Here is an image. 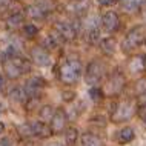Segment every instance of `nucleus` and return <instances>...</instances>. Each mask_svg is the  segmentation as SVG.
<instances>
[{
    "instance_id": "1",
    "label": "nucleus",
    "mask_w": 146,
    "mask_h": 146,
    "mask_svg": "<svg viewBox=\"0 0 146 146\" xmlns=\"http://www.w3.org/2000/svg\"><path fill=\"white\" fill-rule=\"evenodd\" d=\"M82 74V65L78 60H66L60 66V78L65 83H76Z\"/></svg>"
},
{
    "instance_id": "2",
    "label": "nucleus",
    "mask_w": 146,
    "mask_h": 146,
    "mask_svg": "<svg viewBox=\"0 0 146 146\" xmlns=\"http://www.w3.org/2000/svg\"><path fill=\"white\" fill-rule=\"evenodd\" d=\"M3 71L9 78H19L25 71H29V65L20 57H9L3 62Z\"/></svg>"
},
{
    "instance_id": "3",
    "label": "nucleus",
    "mask_w": 146,
    "mask_h": 146,
    "mask_svg": "<svg viewBox=\"0 0 146 146\" xmlns=\"http://www.w3.org/2000/svg\"><path fill=\"white\" fill-rule=\"evenodd\" d=\"M146 42V31L141 26H135L126 35L125 42H123V49L125 51H131L137 46H140L141 43Z\"/></svg>"
},
{
    "instance_id": "4",
    "label": "nucleus",
    "mask_w": 146,
    "mask_h": 146,
    "mask_svg": "<svg viewBox=\"0 0 146 146\" xmlns=\"http://www.w3.org/2000/svg\"><path fill=\"white\" fill-rule=\"evenodd\" d=\"M103 72H105V68L100 62L97 60L91 62L88 68H86V82L89 85H97L102 80V77H103Z\"/></svg>"
},
{
    "instance_id": "5",
    "label": "nucleus",
    "mask_w": 146,
    "mask_h": 146,
    "mask_svg": "<svg viewBox=\"0 0 146 146\" xmlns=\"http://www.w3.org/2000/svg\"><path fill=\"white\" fill-rule=\"evenodd\" d=\"M66 123H68V115H66L65 111L58 109L54 114V117L51 118L49 121V128H51V132L52 134H60L63 129L66 128Z\"/></svg>"
},
{
    "instance_id": "6",
    "label": "nucleus",
    "mask_w": 146,
    "mask_h": 146,
    "mask_svg": "<svg viewBox=\"0 0 146 146\" xmlns=\"http://www.w3.org/2000/svg\"><path fill=\"white\" fill-rule=\"evenodd\" d=\"M56 31L62 38H65V40H72L77 34L76 28L68 22H57L56 23Z\"/></svg>"
},
{
    "instance_id": "7",
    "label": "nucleus",
    "mask_w": 146,
    "mask_h": 146,
    "mask_svg": "<svg viewBox=\"0 0 146 146\" xmlns=\"http://www.w3.org/2000/svg\"><path fill=\"white\" fill-rule=\"evenodd\" d=\"M132 115V103L131 102H123V103H120L117 106L115 112H114L112 118L115 121H121V120H126V118H129Z\"/></svg>"
},
{
    "instance_id": "8",
    "label": "nucleus",
    "mask_w": 146,
    "mask_h": 146,
    "mask_svg": "<svg viewBox=\"0 0 146 146\" xmlns=\"http://www.w3.org/2000/svg\"><path fill=\"white\" fill-rule=\"evenodd\" d=\"M31 57H33L34 63L38 66H49L51 65V57L43 48H34L31 51Z\"/></svg>"
},
{
    "instance_id": "9",
    "label": "nucleus",
    "mask_w": 146,
    "mask_h": 146,
    "mask_svg": "<svg viewBox=\"0 0 146 146\" xmlns=\"http://www.w3.org/2000/svg\"><path fill=\"white\" fill-rule=\"evenodd\" d=\"M29 128H31V134L35 137H48L52 134L49 125H46L45 121H33L29 125Z\"/></svg>"
},
{
    "instance_id": "10",
    "label": "nucleus",
    "mask_w": 146,
    "mask_h": 146,
    "mask_svg": "<svg viewBox=\"0 0 146 146\" xmlns=\"http://www.w3.org/2000/svg\"><path fill=\"white\" fill-rule=\"evenodd\" d=\"M123 85H125V78L121 74H112L111 77H109V80H108V92H111V94H117L118 91H120L121 88H123Z\"/></svg>"
},
{
    "instance_id": "11",
    "label": "nucleus",
    "mask_w": 146,
    "mask_h": 146,
    "mask_svg": "<svg viewBox=\"0 0 146 146\" xmlns=\"http://www.w3.org/2000/svg\"><path fill=\"white\" fill-rule=\"evenodd\" d=\"M102 23H103V28L106 31H109V33H112V31H115L118 28V15L115 13H112V11H109V13H106L103 15V19H102Z\"/></svg>"
},
{
    "instance_id": "12",
    "label": "nucleus",
    "mask_w": 146,
    "mask_h": 146,
    "mask_svg": "<svg viewBox=\"0 0 146 146\" xmlns=\"http://www.w3.org/2000/svg\"><path fill=\"white\" fill-rule=\"evenodd\" d=\"M134 137H135V132H134V129L132 128H129V126H126V128H123L120 132H118V141L120 143H129V141H132L134 140Z\"/></svg>"
},
{
    "instance_id": "13",
    "label": "nucleus",
    "mask_w": 146,
    "mask_h": 146,
    "mask_svg": "<svg viewBox=\"0 0 146 146\" xmlns=\"http://www.w3.org/2000/svg\"><path fill=\"white\" fill-rule=\"evenodd\" d=\"M23 23V14L20 13H13V15H9L6 20V26L9 29H17L19 26H22Z\"/></svg>"
},
{
    "instance_id": "14",
    "label": "nucleus",
    "mask_w": 146,
    "mask_h": 146,
    "mask_svg": "<svg viewBox=\"0 0 146 146\" xmlns=\"http://www.w3.org/2000/svg\"><path fill=\"white\" fill-rule=\"evenodd\" d=\"M100 46H102V51H103L105 54H108V56H112V54L115 52V49H117V43H115V40H114V38H111V37L102 40Z\"/></svg>"
},
{
    "instance_id": "15",
    "label": "nucleus",
    "mask_w": 146,
    "mask_h": 146,
    "mask_svg": "<svg viewBox=\"0 0 146 146\" xmlns=\"http://www.w3.org/2000/svg\"><path fill=\"white\" fill-rule=\"evenodd\" d=\"M80 146H102V140L92 134H83L80 139Z\"/></svg>"
},
{
    "instance_id": "16",
    "label": "nucleus",
    "mask_w": 146,
    "mask_h": 146,
    "mask_svg": "<svg viewBox=\"0 0 146 146\" xmlns=\"http://www.w3.org/2000/svg\"><path fill=\"white\" fill-rule=\"evenodd\" d=\"M26 14L29 15L31 19H34V20H42L43 17H45V13L40 9L38 6H35V5H31V6H28L26 8Z\"/></svg>"
},
{
    "instance_id": "17",
    "label": "nucleus",
    "mask_w": 146,
    "mask_h": 146,
    "mask_svg": "<svg viewBox=\"0 0 146 146\" xmlns=\"http://www.w3.org/2000/svg\"><path fill=\"white\" fill-rule=\"evenodd\" d=\"M77 137H78V131H77L76 128H69L68 131H66V134H65L66 143H68L69 146H74V145H76Z\"/></svg>"
},
{
    "instance_id": "18",
    "label": "nucleus",
    "mask_w": 146,
    "mask_h": 146,
    "mask_svg": "<svg viewBox=\"0 0 146 146\" xmlns=\"http://www.w3.org/2000/svg\"><path fill=\"white\" fill-rule=\"evenodd\" d=\"M9 97H11V100H14V102H22L26 98V91L22 89V88H14L11 91Z\"/></svg>"
},
{
    "instance_id": "19",
    "label": "nucleus",
    "mask_w": 146,
    "mask_h": 146,
    "mask_svg": "<svg viewBox=\"0 0 146 146\" xmlns=\"http://www.w3.org/2000/svg\"><path fill=\"white\" fill-rule=\"evenodd\" d=\"M57 35L58 34H56V35H46V38L43 40V49H52V48H56L57 43H58Z\"/></svg>"
},
{
    "instance_id": "20",
    "label": "nucleus",
    "mask_w": 146,
    "mask_h": 146,
    "mask_svg": "<svg viewBox=\"0 0 146 146\" xmlns=\"http://www.w3.org/2000/svg\"><path fill=\"white\" fill-rule=\"evenodd\" d=\"M54 114H56V111L52 109V106H43V108L40 109V117L43 118V120H49L54 117Z\"/></svg>"
},
{
    "instance_id": "21",
    "label": "nucleus",
    "mask_w": 146,
    "mask_h": 146,
    "mask_svg": "<svg viewBox=\"0 0 146 146\" xmlns=\"http://www.w3.org/2000/svg\"><path fill=\"white\" fill-rule=\"evenodd\" d=\"M129 68H131V71H134V72L143 69V68H145V63H143V60H141V57L134 58V60L131 62V65H129Z\"/></svg>"
},
{
    "instance_id": "22",
    "label": "nucleus",
    "mask_w": 146,
    "mask_h": 146,
    "mask_svg": "<svg viewBox=\"0 0 146 146\" xmlns=\"http://www.w3.org/2000/svg\"><path fill=\"white\" fill-rule=\"evenodd\" d=\"M123 6L128 11H135L140 6V0H123Z\"/></svg>"
},
{
    "instance_id": "23",
    "label": "nucleus",
    "mask_w": 146,
    "mask_h": 146,
    "mask_svg": "<svg viewBox=\"0 0 146 146\" xmlns=\"http://www.w3.org/2000/svg\"><path fill=\"white\" fill-rule=\"evenodd\" d=\"M23 33H25L26 37L33 38V37H35V35H37L38 29H37V26H34V25H25V28H23Z\"/></svg>"
},
{
    "instance_id": "24",
    "label": "nucleus",
    "mask_w": 146,
    "mask_h": 146,
    "mask_svg": "<svg viewBox=\"0 0 146 146\" xmlns=\"http://www.w3.org/2000/svg\"><path fill=\"white\" fill-rule=\"evenodd\" d=\"M135 91L139 94H146V78H140L135 83Z\"/></svg>"
},
{
    "instance_id": "25",
    "label": "nucleus",
    "mask_w": 146,
    "mask_h": 146,
    "mask_svg": "<svg viewBox=\"0 0 146 146\" xmlns=\"http://www.w3.org/2000/svg\"><path fill=\"white\" fill-rule=\"evenodd\" d=\"M89 96L92 100H100V98L103 97V92H102V89H98L94 86V88H91V91H89Z\"/></svg>"
},
{
    "instance_id": "26",
    "label": "nucleus",
    "mask_w": 146,
    "mask_h": 146,
    "mask_svg": "<svg viewBox=\"0 0 146 146\" xmlns=\"http://www.w3.org/2000/svg\"><path fill=\"white\" fill-rule=\"evenodd\" d=\"M89 42H92V43H97L98 42V38H100V31H98V28H94V29H91L89 31Z\"/></svg>"
},
{
    "instance_id": "27",
    "label": "nucleus",
    "mask_w": 146,
    "mask_h": 146,
    "mask_svg": "<svg viewBox=\"0 0 146 146\" xmlns=\"http://www.w3.org/2000/svg\"><path fill=\"white\" fill-rule=\"evenodd\" d=\"M137 114H139V117L141 118V121L146 123V105H140L139 109H137Z\"/></svg>"
},
{
    "instance_id": "28",
    "label": "nucleus",
    "mask_w": 146,
    "mask_h": 146,
    "mask_svg": "<svg viewBox=\"0 0 146 146\" xmlns=\"http://www.w3.org/2000/svg\"><path fill=\"white\" fill-rule=\"evenodd\" d=\"M9 5H11V0H0V11H2V9H6Z\"/></svg>"
},
{
    "instance_id": "29",
    "label": "nucleus",
    "mask_w": 146,
    "mask_h": 146,
    "mask_svg": "<svg viewBox=\"0 0 146 146\" xmlns=\"http://www.w3.org/2000/svg\"><path fill=\"white\" fill-rule=\"evenodd\" d=\"M97 2H98V5H102V6H109L114 3V0H97Z\"/></svg>"
},
{
    "instance_id": "30",
    "label": "nucleus",
    "mask_w": 146,
    "mask_h": 146,
    "mask_svg": "<svg viewBox=\"0 0 146 146\" xmlns=\"http://www.w3.org/2000/svg\"><path fill=\"white\" fill-rule=\"evenodd\" d=\"M63 96H65L66 102H69V100H72V97H76V94L74 92H63Z\"/></svg>"
},
{
    "instance_id": "31",
    "label": "nucleus",
    "mask_w": 146,
    "mask_h": 146,
    "mask_svg": "<svg viewBox=\"0 0 146 146\" xmlns=\"http://www.w3.org/2000/svg\"><path fill=\"white\" fill-rule=\"evenodd\" d=\"M0 146H11L9 139H0Z\"/></svg>"
},
{
    "instance_id": "32",
    "label": "nucleus",
    "mask_w": 146,
    "mask_h": 146,
    "mask_svg": "<svg viewBox=\"0 0 146 146\" xmlns=\"http://www.w3.org/2000/svg\"><path fill=\"white\" fill-rule=\"evenodd\" d=\"M3 129H5V126H3V123H0V132H3Z\"/></svg>"
},
{
    "instance_id": "33",
    "label": "nucleus",
    "mask_w": 146,
    "mask_h": 146,
    "mask_svg": "<svg viewBox=\"0 0 146 146\" xmlns=\"http://www.w3.org/2000/svg\"><path fill=\"white\" fill-rule=\"evenodd\" d=\"M2 83H3V80H2V77H0V88H2Z\"/></svg>"
},
{
    "instance_id": "34",
    "label": "nucleus",
    "mask_w": 146,
    "mask_h": 146,
    "mask_svg": "<svg viewBox=\"0 0 146 146\" xmlns=\"http://www.w3.org/2000/svg\"><path fill=\"white\" fill-rule=\"evenodd\" d=\"M52 146H60V145H52Z\"/></svg>"
}]
</instances>
